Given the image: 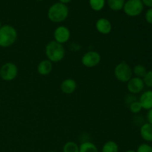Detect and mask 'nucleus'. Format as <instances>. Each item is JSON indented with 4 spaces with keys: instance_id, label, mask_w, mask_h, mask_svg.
I'll use <instances>...</instances> for the list:
<instances>
[{
    "instance_id": "obj_17",
    "label": "nucleus",
    "mask_w": 152,
    "mask_h": 152,
    "mask_svg": "<svg viewBox=\"0 0 152 152\" xmlns=\"http://www.w3.org/2000/svg\"><path fill=\"white\" fill-rule=\"evenodd\" d=\"M101 152H119V145L113 140H108L103 144Z\"/></svg>"
},
{
    "instance_id": "obj_14",
    "label": "nucleus",
    "mask_w": 152,
    "mask_h": 152,
    "mask_svg": "<svg viewBox=\"0 0 152 152\" xmlns=\"http://www.w3.org/2000/svg\"><path fill=\"white\" fill-rule=\"evenodd\" d=\"M140 134L144 141L147 142H152V126L148 123H143L140 129Z\"/></svg>"
},
{
    "instance_id": "obj_28",
    "label": "nucleus",
    "mask_w": 152,
    "mask_h": 152,
    "mask_svg": "<svg viewBox=\"0 0 152 152\" xmlns=\"http://www.w3.org/2000/svg\"><path fill=\"white\" fill-rule=\"evenodd\" d=\"M126 152H136V151H134V150H132V149H129V150H127Z\"/></svg>"
},
{
    "instance_id": "obj_3",
    "label": "nucleus",
    "mask_w": 152,
    "mask_h": 152,
    "mask_svg": "<svg viewBox=\"0 0 152 152\" xmlns=\"http://www.w3.org/2000/svg\"><path fill=\"white\" fill-rule=\"evenodd\" d=\"M18 33L10 25H4L0 28V47L7 48L13 45L17 40Z\"/></svg>"
},
{
    "instance_id": "obj_11",
    "label": "nucleus",
    "mask_w": 152,
    "mask_h": 152,
    "mask_svg": "<svg viewBox=\"0 0 152 152\" xmlns=\"http://www.w3.org/2000/svg\"><path fill=\"white\" fill-rule=\"evenodd\" d=\"M77 82L71 78H68L64 80L60 85L61 91L67 95L72 94L77 90Z\"/></svg>"
},
{
    "instance_id": "obj_25",
    "label": "nucleus",
    "mask_w": 152,
    "mask_h": 152,
    "mask_svg": "<svg viewBox=\"0 0 152 152\" xmlns=\"http://www.w3.org/2000/svg\"><path fill=\"white\" fill-rule=\"evenodd\" d=\"M144 6L148 8H152V0H141Z\"/></svg>"
},
{
    "instance_id": "obj_6",
    "label": "nucleus",
    "mask_w": 152,
    "mask_h": 152,
    "mask_svg": "<svg viewBox=\"0 0 152 152\" xmlns=\"http://www.w3.org/2000/svg\"><path fill=\"white\" fill-rule=\"evenodd\" d=\"M19 69L17 65L13 62H6L0 68V77L6 82L13 81L17 77Z\"/></svg>"
},
{
    "instance_id": "obj_18",
    "label": "nucleus",
    "mask_w": 152,
    "mask_h": 152,
    "mask_svg": "<svg viewBox=\"0 0 152 152\" xmlns=\"http://www.w3.org/2000/svg\"><path fill=\"white\" fill-rule=\"evenodd\" d=\"M147 71H147L146 68L141 64H137L132 69L133 75H134V77L141 79H143V77L146 74Z\"/></svg>"
},
{
    "instance_id": "obj_26",
    "label": "nucleus",
    "mask_w": 152,
    "mask_h": 152,
    "mask_svg": "<svg viewBox=\"0 0 152 152\" xmlns=\"http://www.w3.org/2000/svg\"><path fill=\"white\" fill-rule=\"evenodd\" d=\"M146 118H147V121H148L147 123H148L149 124H151L152 126V109L148 111Z\"/></svg>"
},
{
    "instance_id": "obj_30",
    "label": "nucleus",
    "mask_w": 152,
    "mask_h": 152,
    "mask_svg": "<svg viewBox=\"0 0 152 152\" xmlns=\"http://www.w3.org/2000/svg\"><path fill=\"white\" fill-rule=\"evenodd\" d=\"M36 1H44V0H36Z\"/></svg>"
},
{
    "instance_id": "obj_21",
    "label": "nucleus",
    "mask_w": 152,
    "mask_h": 152,
    "mask_svg": "<svg viewBox=\"0 0 152 152\" xmlns=\"http://www.w3.org/2000/svg\"><path fill=\"white\" fill-rule=\"evenodd\" d=\"M129 110L131 112L134 114H137L141 112L142 110V106L138 100H135L132 102V103L129 104Z\"/></svg>"
},
{
    "instance_id": "obj_16",
    "label": "nucleus",
    "mask_w": 152,
    "mask_h": 152,
    "mask_svg": "<svg viewBox=\"0 0 152 152\" xmlns=\"http://www.w3.org/2000/svg\"><path fill=\"white\" fill-rule=\"evenodd\" d=\"M80 152H99L97 146L90 141H85L80 145Z\"/></svg>"
},
{
    "instance_id": "obj_23",
    "label": "nucleus",
    "mask_w": 152,
    "mask_h": 152,
    "mask_svg": "<svg viewBox=\"0 0 152 152\" xmlns=\"http://www.w3.org/2000/svg\"><path fill=\"white\" fill-rule=\"evenodd\" d=\"M136 152H152V146L148 143H142L137 147Z\"/></svg>"
},
{
    "instance_id": "obj_4",
    "label": "nucleus",
    "mask_w": 152,
    "mask_h": 152,
    "mask_svg": "<svg viewBox=\"0 0 152 152\" xmlns=\"http://www.w3.org/2000/svg\"><path fill=\"white\" fill-rule=\"evenodd\" d=\"M114 74L118 81L125 83H127L133 77L132 68L125 61H123L116 65L114 69Z\"/></svg>"
},
{
    "instance_id": "obj_10",
    "label": "nucleus",
    "mask_w": 152,
    "mask_h": 152,
    "mask_svg": "<svg viewBox=\"0 0 152 152\" xmlns=\"http://www.w3.org/2000/svg\"><path fill=\"white\" fill-rule=\"evenodd\" d=\"M96 30L102 35H108L112 31V24L106 18H99L95 23Z\"/></svg>"
},
{
    "instance_id": "obj_1",
    "label": "nucleus",
    "mask_w": 152,
    "mask_h": 152,
    "mask_svg": "<svg viewBox=\"0 0 152 152\" xmlns=\"http://www.w3.org/2000/svg\"><path fill=\"white\" fill-rule=\"evenodd\" d=\"M69 15V8L66 4L56 2L48 10V17L53 23H60L66 20Z\"/></svg>"
},
{
    "instance_id": "obj_5",
    "label": "nucleus",
    "mask_w": 152,
    "mask_h": 152,
    "mask_svg": "<svg viewBox=\"0 0 152 152\" xmlns=\"http://www.w3.org/2000/svg\"><path fill=\"white\" fill-rule=\"evenodd\" d=\"M123 11L130 17L140 16L144 10V5L141 0H127L123 7Z\"/></svg>"
},
{
    "instance_id": "obj_8",
    "label": "nucleus",
    "mask_w": 152,
    "mask_h": 152,
    "mask_svg": "<svg viewBox=\"0 0 152 152\" xmlns=\"http://www.w3.org/2000/svg\"><path fill=\"white\" fill-rule=\"evenodd\" d=\"M71 38V31L68 27L65 25H59L53 31V40L59 44H65L68 42Z\"/></svg>"
},
{
    "instance_id": "obj_7",
    "label": "nucleus",
    "mask_w": 152,
    "mask_h": 152,
    "mask_svg": "<svg viewBox=\"0 0 152 152\" xmlns=\"http://www.w3.org/2000/svg\"><path fill=\"white\" fill-rule=\"evenodd\" d=\"M101 62V55L96 50H89L86 52L81 59L83 66L91 68L96 67Z\"/></svg>"
},
{
    "instance_id": "obj_27",
    "label": "nucleus",
    "mask_w": 152,
    "mask_h": 152,
    "mask_svg": "<svg viewBox=\"0 0 152 152\" xmlns=\"http://www.w3.org/2000/svg\"><path fill=\"white\" fill-rule=\"evenodd\" d=\"M71 1H72V0H59V2L62 3V4H66L67 5V4L70 3Z\"/></svg>"
},
{
    "instance_id": "obj_19",
    "label": "nucleus",
    "mask_w": 152,
    "mask_h": 152,
    "mask_svg": "<svg viewBox=\"0 0 152 152\" xmlns=\"http://www.w3.org/2000/svg\"><path fill=\"white\" fill-rule=\"evenodd\" d=\"M105 0H89V5L94 11H100L105 7Z\"/></svg>"
},
{
    "instance_id": "obj_13",
    "label": "nucleus",
    "mask_w": 152,
    "mask_h": 152,
    "mask_svg": "<svg viewBox=\"0 0 152 152\" xmlns=\"http://www.w3.org/2000/svg\"><path fill=\"white\" fill-rule=\"evenodd\" d=\"M53 70V63L48 59L42 60L37 65V72L42 76H47Z\"/></svg>"
},
{
    "instance_id": "obj_24",
    "label": "nucleus",
    "mask_w": 152,
    "mask_h": 152,
    "mask_svg": "<svg viewBox=\"0 0 152 152\" xmlns=\"http://www.w3.org/2000/svg\"><path fill=\"white\" fill-rule=\"evenodd\" d=\"M145 19L147 23L152 25V8H148L145 12Z\"/></svg>"
},
{
    "instance_id": "obj_12",
    "label": "nucleus",
    "mask_w": 152,
    "mask_h": 152,
    "mask_svg": "<svg viewBox=\"0 0 152 152\" xmlns=\"http://www.w3.org/2000/svg\"><path fill=\"white\" fill-rule=\"evenodd\" d=\"M138 101L140 103L142 109L147 111L152 109V90H147L142 92Z\"/></svg>"
},
{
    "instance_id": "obj_32",
    "label": "nucleus",
    "mask_w": 152,
    "mask_h": 152,
    "mask_svg": "<svg viewBox=\"0 0 152 152\" xmlns=\"http://www.w3.org/2000/svg\"><path fill=\"white\" fill-rule=\"evenodd\" d=\"M0 106H1V101H0Z\"/></svg>"
},
{
    "instance_id": "obj_22",
    "label": "nucleus",
    "mask_w": 152,
    "mask_h": 152,
    "mask_svg": "<svg viewBox=\"0 0 152 152\" xmlns=\"http://www.w3.org/2000/svg\"><path fill=\"white\" fill-rule=\"evenodd\" d=\"M142 80H143L145 86L152 88V70L147 71L146 74Z\"/></svg>"
},
{
    "instance_id": "obj_31",
    "label": "nucleus",
    "mask_w": 152,
    "mask_h": 152,
    "mask_svg": "<svg viewBox=\"0 0 152 152\" xmlns=\"http://www.w3.org/2000/svg\"><path fill=\"white\" fill-rule=\"evenodd\" d=\"M48 152H56V151H48Z\"/></svg>"
},
{
    "instance_id": "obj_15",
    "label": "nucleus",
    "mask_w": 152,
    "mask_h": 152,
    "mask_svg": "<svg viewBox=\"0 0 152 152\" xmlns=\"http://www.w3.org/2000/svg\"><path fill=\"white\" fill-rule=\"evenodd\" d=\"M108 7L113 11H120L123 9L126 0H106Z\"/></svg>"
},
{
    "instance_id": "obj_20",
    "label": "nucleus",
    "mask_w": 152,
    "mask_h": 152,
    "mask_svg": "<svg viewBox=\"0 0 152 152\" xmlns=\"http://www.w3.org/2000/svg\"><path fill=\"white\" fill-rule=\"evenodd\" d=\"M62 152H80V147L74 141H68L63 145Z\"/></svg>"
},
{
    "instance_id": "obj_29",
    "label": "nucleus",
    "mask_w": 152,
    "mask_h": 152,
    "mask_svg": "<svg viewBox=\"0 0 152 152\" xmlns=\"http://www.w3.org/2000/svg\"><path fill=\"white\" fill-rule=\"evenodd\" d=\"M1 26H2V25H1V20H0V28H1Z\"/></svg>"
},
{
    "instance_id": "obj_2",
    "label": "nucleus",
    "mask_w": 152,
    "mask_h": 152,
    "mask_svg": "<svg viewBox=\"0 0 152 152\" xmlns=\"http://www.w3.org/2000/svg\"><path fill=\"white\" fill-rule=\"evenodd\" d=\"M45 53L47 59L52 63L61 62L65 56V50L63 45L54 40L50 41L46 45Z\"/></svg>"
},
{
    "instance_id": "obj_9",
    "label": "nucleus",
    "mask_w": 152,
    "mask_h": 152,
    "mask_svg": "<svg viewBox=\"0 0 152 152\" xmlns=\"http://www.w3.org/2000/svg\"><path fill=\"white\" fill-rule=\"evenodd\" d=\"M145 84L143 80L138 77H133L127 83V90L131 94H138L143 91Z\"/></svg>"
}]
</instances>
